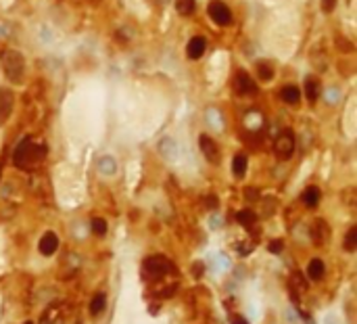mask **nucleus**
<instances>
[{
    "instance_id": "nucleus-16",
    "label": "nucleus",
    "mask_w": 357,
    "mask_h": 324,
    "mask_svg": "<svg viewBox=\"0 0 357 324\" xmlns=\"http://www.w3.org/2000/svg\"><path fill=\"white\" fill-rule=\"evenodd\" d=\"M246 166H248L246 155L236 153V155H234V159H232V174H234L236 178H244V174H246Z\"/></svg>"
},
{
    "instance_id": "nucleus-15",
    "label": "nucleus",
    "mask_w": 357,
    "mask_h": 324,
    "mask_svg": "<svg viewBox=\"0 0 357 324\" xmlns=\"http://www.w3.org/2000/svg\"><path fill=\"white\" fill-rule=\"evenodd\" d=\"M324 272H326V266H324V262L322 260H312L309 262V266H307V274H309V278L312 280H322L324 278Z\"/></svg>"
},
{
    "instance_id": "nucleus-23",
    "label": "nucleus",
    "mask_w": 357,
    "mask_h": 324,
    "mask_svg": "<svg viewBox=\"0 0 357 324\" xmlns=\"http://www.w3.org/2000/svg\"><path fill=\"white\" fill-rule=\"evenodd\" d=\"M336 48H338L340 52H347V54H349V52L355 50V46H353V42H349L344 36H338V38H336Z\"/></svg>"
},
{
    "instance_id": "nucleus-6",
    "label": "nucleus",
    "mask_w": 357,
    "mask_h": 324,
    "mask_svg": "<svg viewBox=\"0 0 357 324\" xmlns=\"http://www.w3.org/2000/svg\"><path fill=\"white\" fill-rule=\"evenodd\" d=\"M209 17L218 23V26H230L232 23V10L224 0H211L209 2Z\"/></svg>"
},
{
    "instance_id": "nucleus-3",
    "label": "nucleus",
    "mask_w": 357,
    "mask_h": 324,
    "mask_svg": "<svg viewBox=\"0 0 357 324\" xmlns=\"http://www.w3.org/2000/svg\"><path fill=\"white\" fill-rule=\"evenodd\" d=\"M142 268H144V274L152 280H159L163 278L165 274H170L174 270V264L170 260H165L161 256H152V258H146L144 264H142Z\"/></svg>"
},
{
    "instance_id": "nucleus-7",
    "label": "nucleus",
    "mask_w": 357,
    "mask_h": 324,
    "mask_svg": "<svg viewBox=\"0 0 357 324\" xmlns=\"http://www.w3.org/2000/svg\"><path fill=\"white\" fill-rule=\"evenodd\" d=\"M198 146H200V153H203V157L209 161V164H213V166H218V164H220V146H218V142L213 140L211 136L200 134V138H198Z\"/></svg>"
},
{
    "instance_id": "nucleus-31",
    "label": "nucleus",
    "mask_w": 357,
    "mask_h": 324,
    "mask_svg": "<svg viewBox=\"0 0 357 324\" xmlns=\"http://www.w3.org/2000/svg\"><path fill=\"white\" fill-rule=\"evenodd\" d=\"M23 324H34V322H23Z\"/></svg>"
},
{
    "instance_id": "nucleus-29",
    "label": "nucleus",
    "mask_w": 357,
    "mask_h": 324,
    "mask_svg": "<svg viewBox=\"0 0 357 324\" xmlns=\"http://www.w3.org/2000/svg\"><path fill=\"white\" fill-rule=\"evenodd\" d=\"M232 324H248V322H246V320H244L242 316H238V314H234V316H232Z\"/></svg>"
},
{
    "instance_id": "nucleus-20",
    "label": "nucleus",
    "mask_w": 357,
    "mask_h": 324,
    "mask_svg": "<svg viewBox=\"0 0 357 324\" xmlns=\"http://www.w3.org/2000/svg\"><path fill=\"white\" fill-rule=\"evenodd\" d=\"M176 8L182 17H188L194 13V0H176Z\"/></svg>"
},
{
    "instance_id": "nucleus-22",
    "label": "nucleus",
    "mask_w": 357,
    "mask_h": 324,
    "mask_svg": "<svg viewBox=\"0 0 357 324\" xmlns=\"http://www.w3.org/2000/svg\"><path fill=\"white\" fill-rule=\"evenodd\" d=\"M98 168H100L102 174H109V176H111V174H115V170H117L113 157H102V159L98 161Z\"/></svg>"
},
{
    "instance_id": "nucleus-17",
    "label": "nucleus",
    "mask_w": 357,
    "mask_h": 324,
    "mask_svg": "<svg viewBox=\"0 0 357 324\" xmlns=\"http://www.w3.org/2000/svg\"><path fill=\"white\" fill-rule=\"evenodd\" d=\"M104 308H106V295L104 293H96L92 297V302H90V314L98 316V314H102Z\"/></svg>"
},
{
    "instance_id": "nucleus-12",
    "label": "nucleus",
    "mask_w": 357,
    "mask_h": 324,
    "mask_svg": "<svg viewBox=\"0 0 357 324\" xmlns=\"http://www.w3.org/2000/svg\"><path fill=\"white\" fill-rule=\"evenodd\" d=\"M301 201L307 205V207H318L320 201H322V190L318 186H307L301 194Z\"/></svg>"
},
{
    "instance_id": "nucleus-14",
    "label": "nucleus",
    "mask_w": 357,
    "mask_h": 324,
    "mask_svg": "<svg viewBox=\"0 0 357 324\" xmlns=\"http://www.w3.org/2000/svg\"><path fill=\"white\" fill-rule=\"evenodd\" d=\"M320 92H322L320 80H316V78H307V80H305V96H307V100L316 102V100L320 98Z\"/></svg>"
},
{
    "instance_id": "nucleus-26",
    "label": "nucleus",
    "mask_w": 357,
    "mask_h": 324,
    "mask_svg": "<svg viewBox=\"0 0 357 324\" xmlns=\"http://www.w3.org/2000/svg\"><path fill=\"white\" fill-rule=\"evenodd\" d=\"M282 249H284V242L282 240H272L270 242V253H276V256H278V253H282Z\"/></svg>"
},
{
    "instance_id": "nucleus-10",
    "label": "nucleus",
    "mask_w": 357,
    "mask_h": 324,
    "mask_svg": "<svg viewBox=\"0 0 357 324\" xmlns=\"http://www.w3.org/2000/svg\"><path fill=\"white\" fill-rule=\"evenodd\" d=\"M38 249H40L42 256H46V258L52 256V253L58 249V236H56L54 232H46V234L40 238Z\"/></svg>"
},
{
    "instance_id": "nucleus-2",
    "label": "nucleus",
    "mask_w": 357,
    "mask_h": 324,
    "mask_svg": "<svg viewBox=\"0 0 357 324\" xmlns=\"http://www.w3.org/2000/svg\"><path fill=\"white\" fill-rule=\"evenodd\" d=\"M2 72L10 84H23L26 78V61L19 50H6L2 54Z\"/></svg>"
},
{
    "instance_id": "nucleus-5",
    "label": "nucleus",
    "mask_w": 357,
    "mask_h": 324,
    "mask_svg": "<svg viewBox=\"0 0 357 324\" xmlns=\"http://www.w3.org/2000/svg\"><path fill=\"white\" fill-rule=\"evenodd\" d=\"M232 86L236 90V94H240V96H251L257 92V84H255V80L248 76L244 69H238L234 80H232Z\"/></svg>"
},
{
    "instance_id": "nucleus-30",
    "label": "nucleus",
    "mask_w": 357,
    "mask_h": 324,
    "mask_svg": "<svg viewBox=\"0 0 357 324\" xmlns=\"http://www.w3.org/2000/svg\"><path fill=\"white\" fill-rule=\"evenodd\" d=\"M0 176H2V168H0Z\"/></svg>"
},
{
    "instance_id": "nucleus-28",
    "label": "nucleus",
    "mask_w": 357,
    "mask_h": 324,
    "mask_svg": "<svg viewBox=\"0 0 357 324\" xmlns=\"http://www.w3.org/2000/svg\"><path fill=\"white\" fill-rule=\"evenodd\" d=\"M244 194H246V199H248V201H253V199H257V196H259V192H257L255 188H246Z\"/></svg>"
},
{
    "instance_id": "nucleus-8",
    "label": "nucleus",
    "mask_w": 357,
    "mask_h": 324,
    "mask_svg": "<svg viewBox=\"0 0 357 324\" xmlns=\"http://www.w3.org/2000/svg\"><path fill=\"white\" fill-rule=\"evenodd\" d=\"M15 107V94L10 90H0V126H4L8 118L13 115Z\"/></svg>"
},
{
    "instance_id": "nucleus-19",
    "label": "nucleus",
    "mask_w": 357,
    "mask_h": 324,
    "mask_svg": "<svg viewBox=\"0 0 357 324\" xmlns=\"http://www.w3.org/2000/svg\"><path fill=\"white\" fill-rule=\"evenodd\" d=\"M236 222L240 224V226H244V228H251L257 222V216L251 210H242V212L236 214Z\"/></svg>"
},
{
    "instance_id": "nucleus-11",
    "label": "nucleus",
    "mask_w": 357,
    "mask_h": 324,
    "mask_svg": "<svg viewBox=\"0 0 357 324\" xmlns=\"http://www.w3.org/2000/svg\"><path fill=\"white\" fill-rule=\"evenodd\" d=\"M312 234H314V242H316V245H324V242L330 238V228H328V224L324 222V220H318V222L314 224Z\"/></svg>"
},
{
    "instance_id": "nucleus-13",
    "label": "nucleus",
    "mask_w": 357,
    "mask_h": 324,
    "mask_svg": "<svg viewBox=\"0 0 357 324\" xmlns=\"http://www.w3.org/2000/svg\"><path fill=\"white\" fill-rule=\"evenodd\" d=\"M280 98L284 102H288V105H296V102L301 100V90L296 88L294 84H286L280 90Z\"/></svg>"
},
{
    "instance_id": "nucleus-27",
    "label": "nucleus",
    "mask_w": 357,
    "mask_h": 324,
    "mask_svg": "<svg viewBox=\"0 0 357 324\" xmlns=\"http://www.w3.org/2000/svg\"><path fill=\"white\" fill-rule=\"evenodd\" d=\"M205 205H209V210H216V207H218V199H216V196H205Z\"/></svg>"
},
{
    "instance_id": "nucleus-9",
    "label": "nucleus",
    "mask_w": 357,
    "mask_h": 324,
    "mask_svg": "<svg viewBox=\"0 0 357 324\" xmlns=\"http://www.w3.org/2000/svg\"><path fill=\"white\" fill-rule=\"evenodd\" d=\"M205 48H207V40L200 38V36H194L192 40L188 42V46H186L188 59H192V61L200 59V56H203V52H205Z\"/></svg>"
},
{
    "instance_id": "nucleus-25",
    "label": "nucleus",
    "mask_w": 357,
    "mask_h": 324,
    "mask_svg": "<svg viewBox=\"0 0 357 324\" xmlns=\"http://www.w3.org/2000/svg\"><path fill=\"white\" fill-rule=\"evenodd\" d=\"M336 2L338 0H320V6H322V13H332L334 10V6H336Z\"/></svg>"
},
{
    "instance_id": "nucleus-21",
    "label": "nucleus",
    "mask_w": 357,
    "mask_h": 324,
    "mask_svg": "<svg viewBox=\"0 0 357 324\" xmlns=\"http://www.w3.org/2000/svg\"><path fill=\"white\" fill-rule=\"evenodd\" d=\"M344 249H347L349 253H353L357 249V226H351L347 236H344Z\"/></svg>"
},
{
    "instance_id": "nucleus-4",
    "label": "nucleus",
    "mask_w": 357,
    "mask_h": 324,
    "mask_svg": "<svg viewBox=\"0 0 357 324\" xmlns=\"http://www.w3.org/2000/svg\"><path fill=\"white\" fill-rule=\"evenodd\" d=\"M274 153H276V157L280 161H288L294 153V132L288 130V128H284L278 138H276V142H274Z\"/></svg>"
},
{
    "instance_id": "nucleus-24",
    "label": "nucleus",
    "mask_w": 357,
    "mask_h": 324,
    "mask_svg": "<svg viewBox=\"0 0 357 324\" xmlns=\"http://www.w3.org/2000/svg\"><path fill=\"white\" fill-rule=\"evenodd\" d=\"M92 230H94V234H106V222L102 218H94L92 220Z\"/></svg>"
},
{
    "instance_id": "nucleus-18",
    "label": "nucleus",
    "mask_w": 357,
    "mask_h": 324,
    "mask_svg": "<svg viewBox=\"0 0 357 324\" xmlns=\"http://www.w3.org/2000/svg\"><path fill=\"white\" fill-rule=\"evenodd\" d=\"M257 76L261 82H270V80L274 78V65L268 63V61H259L257 63Z\"/></svg>"
},
{
    "instance_id": "nucleus-1",
    "label": "nucleus",
    "mask_w": 357,
    "mask_h": 324,
    "mask_svg": "<svg viewBox=\"0 0 357 324\" xmlns=\"http://www.w3.org/2000/svg\"><path fill=\"white\" fill-rule=\"evenodd\" d=\"M46 155V148L38 142H34L32 138H23V140L17 144L15 153H13V164L19 170H30L36 164H40Z\"/></svg>"
}]
</instances>
